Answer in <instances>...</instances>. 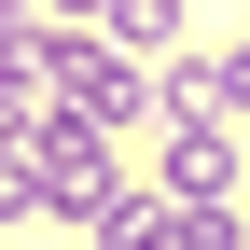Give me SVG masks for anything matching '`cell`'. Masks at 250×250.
Segmentation results:
<instances>
[{
    "label": "cell",
    "mask_w": 250,
    "mask_h": 250,
    "mask_svg": "<svg viewBox=\"0 0 250 250\" xmlns=\"http://www.w3.org/2000/svg\"><path fill=\"white\" fill-rule=\"evenodd\" d=\"M98 250H181V195H111L98 208Z\"/></svg>",
    "instance_id": "obj_2"
},
{
    "label": "cell",
    "mask_w": 250,
    "mask_h": 250,
    "mask_svg": "<svg viewBox=\"0 0 250 250\" xmlns=\"http://www.w3.org/2000/svg\"><path fill=\"white\" fill-rule=\"evenodd\" d=\"M181 250H236V223L223 208H181Z\"/></svg>",
    "instance_id": "obj_4"
},
{
    "label": "cell",
    "mask_w": 250,
    "mask_h": 250,
    "mask_svg": "<svg viewBox=\"0 0 250 250\" xmlns=\"http://www.w3.org/2000/svg\"><path fill=\"white\" fill-rule=\"evenodd\" d=\"M223 181H236V139H223V125H181V139H167V195L181 208H223Z\"/></svg>",
    "instance_id": "obj_1"
},
{
    "label": "cell",
    "mask_w": 250,
    "mask_h": 250,
    "mask_svg": "<svg viewBox=\"0 0 250 250\" xmlns=\"http://www.w3.org/2000/svg\"><path fill=\"white\" fill-rule=\"evenodd\" d=\"M0 42H28V0H0Z\"/></svg>",
    "instance_id": "obj_5"
},
{
    "label": "cell",
    "mask_w": 250,
    "mask_h": 250,
    "mask_svg": "<svg viewBox=\"0 0 250 250\" xmlns=\"http://www.w3.org/2000/svg\"><path fill=\"white\" fill-rule=\"evenodd\" d=\"M98 28H111V42H125V56H167V42H181V0H111V14H98Z\"/></svg>",
    "instance_id": "obj_3"
}]
</instances>
